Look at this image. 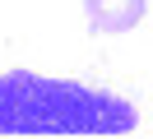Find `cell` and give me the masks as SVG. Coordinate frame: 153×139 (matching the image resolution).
Masks as SVG:
<instances>
[{
  "instance_id": "1",
  "label": "cell",
  "mask_w": 153,
  "mask_h": 139,
  "mask_svg": "<svg viewBox=\"0 0 153 139\" xmlns=\"http://www.w3.org/2000/svg\"><path fill=\"white\" fill-rule=\"evenodd\" d=\"M139 111L107 88L74 79H47L33 70L0 74V139H97L134 135Z\"/></svg>"
},
{
  "instance_id": "2",
  "label": "cell",
  "mask_w": 153,
  "mask_h": 139,
  "mask_svg": "<svg viewBox=\"0 0 153 139\" xmlns=\"http://www.w3.org/2000/svg\"><path fill=\"white\" fill-rule=\"evenodd\" d=\"M149 0H84V14L93 33H125V28L144 23Z\"/></svg>"
}]
</instances>
